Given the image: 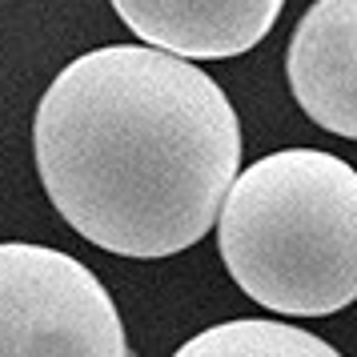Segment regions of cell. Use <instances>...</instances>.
<instances>
[{"instance_id": "2", "label": "cell", "mask_w": 357, "mask_h": 357, "mask_svg": "<svg viewBox=\"0 0 357 357\" xmlns=\"http://www.w3.org/2000/svg\"><path fill=\"white\" fill-rule=\"evenodd\" d=\"M233 285L269 313L329 317L357 301V169L277 149L241 169L217 213Z\"/></svg>"}, {"instance_id": "4", "label": "cell", "mask_w": 357, "mask_h": 357, "mask_svg": "<svg viewBox=\"0 0 357 357\" xmlns=\"http://www.w3.org/2000/svg\"><path fill=\"white\" fill-rule=\"evenodd\" d=\"M285 77L301 113L357 141V0H313L285 49Z\"/></svg>"}, {"instance_id": "6", "label": "cell", "mask_w": 357, "mask_h": 357, "mask_svg": "<svg viewBox=\"0 0 357 357\" xmlns=\"http://www.w3.org/2000/svg\"><path fill=\"white\" fill-rule=\"evenodd\" d=\"M173 357H341V354L325 337L309 333L301 325L241 317V321H221L201 329Z\"/></svg>"}, {"instance_id": "1", "label": "cell", "mask_w": 357, "mask_h": 357, "mask_svg": "<svg viewBox=\"0 0 357 357\" xmlns=\"http://www.w3.org/2000/svg\"><path fill=\"white\" fill-rule=\"evenodd\" d=\"M33 157L52 209L116 257H173L213 229L241 169L225 89L153 45L68 61L33 116Z\"/></svg>"}, {"instance_id": "3", "label": "cell", "mask_w": 357, "mask_h": 357, "mask_svg": "<svg viewBox=\"0 0 357 357\" xmlns=\"http://www.w3.org/2000/svg\"><path fill=\"white\" fill-rule=\"evenodd\" d=\"M0 357H129L113 297L84 261L33 241L0 245Z\"/></svg>"}, {"instance_id": "5", "label": "cell", "mask_w": 357, "mask_h": 357, "mask_svg": "<svg viewBox=\"0 0 357 357\" xmlns=\"http://www.w3.org/2000/svg\"><path fill=\"white\" fill-rule=\"evenodd\" d=\"M153 49L185 61H229L257 49L285 0H109Z\"/></svg>"}]
</instances>
